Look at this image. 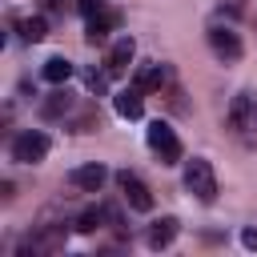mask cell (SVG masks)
Wrapping results in <instances>:
<instances>
[{"instance_id":"cell-1","label":"cell","mask_w":257,"mask_h":257,"mask_svg":"<svg viewBox=\"0 0 257 257\" xmlns=\"http://www.w3.org/2000/svg\"><path fill=\"white\" fill-rule=\"evenodd\" d=\"M185 189H189L201 205H213V201H217V177H213V165L201 161V157H193V161L185 165Z\"/></svg>"},{"instance_id":"cell-2","label":"cell","mask_w":257,"mask_h":257,"mask_svg":"<svg viewBox=\"0 0 257 257\" xmlns=\"http://www.w3.org/2000/svg\"><path fill=\"white\" fill-rule=\"evenodd\" d=\"M229 128L241 141H253L257 137V96L253 92H237L229 100Z\"/></svg>"},{"instance_id":"cell-3","label":"cell","mask_w":257,"mask_h":257,"mask_svg":"<svg viewBox=\"0 0 257 257\" xmlns=\"http://www.w3.org/2000/svg\"><path fill=\"white\" fill-rule=\"evenodd\" d=\"M149 149L161 157V165H177L181 161V141H177V133L165 120H153L149 124Z\"/></svg>"},{"instance_id":"cell-4","label":"cell","mask_w":257,"mask_h":257,"mask_svg":"<svg viewBox=\"0 0 257 257\" xmlns=\"http://www.w3.org/2000/svg\"><path fill=\"white\" fill-rule=\"evenodd\" d=\"M44 157H48V137H44L40 128H28V133H20V137L12 141V161L36 165V161H44Z\"/></svg>"},{"instance_id":"cell-5","label":"cell","mask_w":257,"mask_h":257,"mask_svg":"<svg viewBox=\"0 0 257 257\" xmlns=\"http://www.w3.org/2000/svg\"><path fill=\"white\" fill-rule=\"evenodd\" d=\"M116 185H120V193H124V201L137 209V213H149L153 209V193H149V185L137 177V173H128V169H120L116 173Z\"/></svg>"},{"instance_id":"cell-6","label":"cell","mask_w":257,"mask_h":257,"mask_svg":"<svg viewBox=\"0 0 257 257\" xmlns=\"http://www.w3.org/2000/svg\"><path fill=\"white\" fill-rule=\"evenodd\" d=\"M209 48L221 56V60H241V36L233 32V28H221V24H213L209 28Z\"/></svg>"},{"instance_id":"cell-7","label":"cell","mask_w":257,"mask_h":257,"mask_svg":"<svg viewBox=\"0 0 257 257\" xmlns=\"http://www.w3.org/2000/svg\"><path fill=\"white\" fill-rule=\"evenodd\" d=\"M120 24V12H112V8H100L96 16H88V24H84V40L88 44H104L108 40V32Z\"/></svg>"},{"instance_id":"cell-8","label":"cell","mask_w":257,"mask_h":257,"mask_svg":"<svg viewBox=\"0 0 257 257\" xmlns=\"http://www.w3.org/2000/svg\"><path fill=\"white\" fill-rule=\"evenodd\" d=\"M68 181H72L80 193H100V185L108 181V173H104V165H96V161H92V165L72 169V173H68Z\"/></svg>"},{"instance_id":"cell-9","label":"cell","mask_w":257,"mask_h":257,"mask_svg":"<svg viewBox=\"0 0 257 257\" xmlns=\"http://www.w3.org/2000/svg\"><path fill=\"white\" fill-rule=\"evenodd\" d=\"M133 52H137V40L133 36H120L112 48H108V60H104V72L108 76H120L124 68H128V60H133Z\"/></svg>"},{"instance_id":"cell-10","label":"cell","mask_w":257,"mask_h":257,"mask_svg":"<svg viewBox=\"0 0 257 257\" xmlns=\"http://www.w3.org/2000/svg\"><path fill=\"white\" fill-rule=\"evenodd\" d=\"M145 92L141 88H124V92H116V112L124 116V120H141V112H145V100H141Z\"/></svg>"},{"instance_id":"cell-11","label":"cell","mask_w":257,"mask_h":257,"mask_svg":"<svg viewBox=\"0 0 257 257\" xmlns=\"http://www.w3.org/2000/svg\"><path fill=\"white\" fill-rule=\"evenodd\" d=\"M177 229H181V221H177V217H161V221L149 229V249H165V245H173Z\"/></svg>"},{"instance_id":"cell-12","label":"cell","mask_w":257,"mask_h":257,"mask_svg":"<svg viewBox=\"0 0 257 257\" xmlns=\"http://www.w3.org/2000/svg\"><path fill=\"white\" fill-rule=\"evenodd\" d=\"M161 80H165V68H161L157 60H149V64H141V68H137V76H133V88H141V92H153V88H161Z\"/></svg>"},{"instance_id":"cell-13","label":"cell","mask_w":257,"mask_h":257,"mask_svg":"<svg viewBox=\"0 0 257 257\" xmlns=\"http://www.w3.org/2000/svg\"><path fill=\"white\" fill-rule=\"evenodd\" d=\"M16 32H20L28 44H40V40L48 36V20H44V16H20V20H16Z\"/></svg>"},{"instance_id":"cell-14","label":"cell","mask_w":257,"mask_h":257,"mask_svg":"<svg viewBox=\"0 0 257 257\" xmlns=\"http://www.w3.org/2000/svg\"><path fill=\"white\" fill-rule=\"evenodd\" d=\"M68 108H72V96H68V92H64V88H60V84H56V88H52V92H48V100H44V104H40V112H44V116H48V120H56V116H64V112H68Z\"/></svg>"},{"instance_id":"cell-15","label":"cell","mask_w":257,"mask_h":257,"mask_svg":"<svg viewBox=\"0 0 257 257\" xmlns=\"http://www.w3.org/2000/svg\"><path fill=\"white\" fill-rule=\"evenodd\" d=\"M68 76H72V60L68 56H48L44 60V80L48 84H64Z\"/></svg>"},{"instance_id":"cell-16","label":"cell","mask_w":257,"mask_h":257,"mask_svg":"<svg viewBox=\"0 0 257 257\" xmlns=\"http://www.w3.org/2000/svg\"><path fill=\"white\" fill-rule=\"evenodd\" d=\"M104 221H108V217H104V209H84V213L76 217V229H80V233H92V229H100Z\"/></svg>"},{"instance_id":"cell-17","label":"cell","mask_w":257,"mask_h":257,"mask_svg":"<svg viewBox=\"0 0 257 257\" xmlns=\"http://www.w3.org/2000/svg\"><path fill=\"white\" fill-rule=\"evenodd\" d=\"M108 80H112L108 72H96V68H88V72H84V84H88V92H92V96H104Z\"/></svg>"},{"instance_id":"cell-18","label":"cell","mask_w":257,"mask_h":257,"mask_svg":"<svg viewBox=\"0 0 257 257\" xmlns=\"http://www.w3.org/2000/svg\"><path fill=\"white\" fill-rule=\"evenodd\" d=\"M76 8H80L84 16H96V12L104 8V0H76Z\"/></svg>"},{"instance_id":"cell-19","label":"cell","mask_w":257,"mask_h":257,"mask_svg":"<svg viewBox=\"0 0 257 257\" xmlns=\"http://www.w3.org/2000/svg\"><path fill=\"white\" fill-rule=\"evenodd\" d=\"M241 245H245V249H257V229H245V233H241Z\"/></svg>"}]
</instances>
